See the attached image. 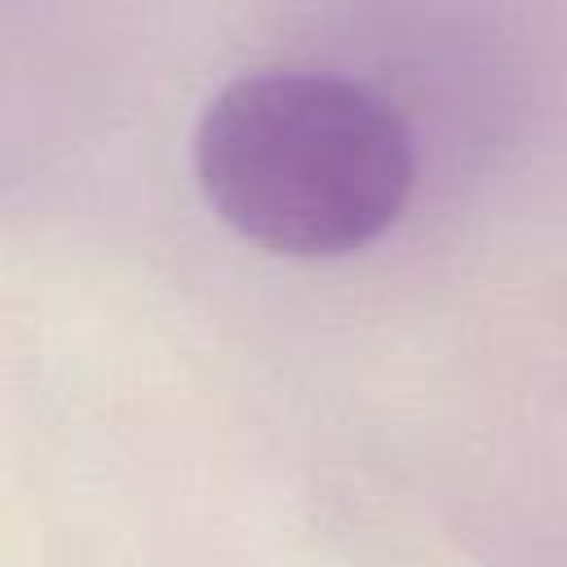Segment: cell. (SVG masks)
Here are the masks:
<instances>
[{"mask_svg": "<svg viewBox=\"0 0 567 567\" xmlns=\"http://www.w3.org/2000/svg\"><path fill=\"white\" fill-rule=\"evenodd\" d=\"M412 173L403 120L328 71L239 75L195 128V177L213 213L288 257H337L377 239L403 213Z\"/></svg>", "mask_w": 567, "mask_h": 567, "instance_id": "cell-1", "label": "cell"}]
</instances>
